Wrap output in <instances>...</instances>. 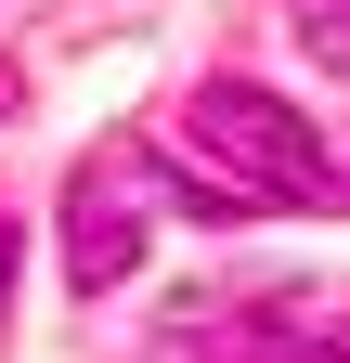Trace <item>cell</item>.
Returning a JSON list of instances; mask_svg holds the SVG:
<instances>
[{"label": "cell", "mask_w": 350, "mask_h": 363, "mask_svg": "<svg viewBox=\"0 0 350 363\" xmlns=\"http://www.w3.org/2000/svg\"><path fill=\"white\" fill-rule=\"evenodd\" d=\"M182 143H195V169L221 182L234 208H337L350 195L337 143L286 104V91H259V78H208L182 104Z\"/></svg>", "instance_id": "obj_1"}, {"label": "cell", "mask_w": 350, "mask_h": 363, "mask_svg": "<svg viewBox=\"0 0 350 363\" xmlns=\"http://www.w3.org/2000/svg\"><path fill=\"white\" fill-rule=\"evenodd\" d=\"M143 208H156V156L104 143V156L65 169V286H78V298H104L117 272L143 259Z\"/></svg>", "instance_id": "obj_2"}, {"label": "cell", "mask_w": 350, "mask_h": 363, "mask_svg": "<svg viewBox=\"0 0 350 363\" xmlns=\"http://www.w3.org/2000/svg\"><path fill=\"white\" fill-rule=\"evenodd\" d=\"M195 363H350V311H234Z\"/></svg>", "instance_id": "obj_3"}, {"label": "cell", "mask_w": 350, "mask_h": 363, "mask_svg": "<svg viewBox=\"0 0 350 363\" xmlns=\"http://www.w3.org/2000/svg\"><path fill=\"white\" fill-rule=\"evenodd\" d=\"M298 39L312 52H350V0H298Z\"/></svg>", "instance_id": "obj_4"}, {"label": "cell", "mask_w": 350, "mask_h": 363, "mask_svg": "<svg viewBox=\"0 0 350 363\" xmlns=\"http://www.w3.org/2000/svg\"><path fill=\"white\" fill-rule=\"evenodd\" d=\"M13 247H26V234H13V220H0V286H13Z\"/></svg>", "instance_id": "obj_5"}, {"label": "cell", "mask_w": 350, "mask_h": 363, "mask_svg": "<svg viewBox=\"0 0 350 363\" xmlns=\"http://www.w3.org/2000/svg\"><path fill=\"white\" fill-rule=\"evenodd\" d=\"M13 91H26V78H13V65H0V117H13Z\"/></svg>", "instance_id": "obj_6"}]
</instances>
